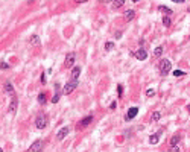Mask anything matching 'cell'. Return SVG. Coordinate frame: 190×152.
<instances>
[{"label":"cell","mask_w":190,"mask_h":152,"mask_svg":"<svg viewBox=\"0 0 190 152\" xmlns=\"http://www.w3.org/2000/svg\"><path fill=\"white\" fill-rule=\"evenodd\" d=\"M158 67H160V75H161V76H166V75L170 72L172 64H170V61H169V59H161Z\"/></svg>","instance_id":"cell-1"},{"label":"cell","mask_w":190,"mask_h":152,"mask_svg":"<svg viewBox=\"0 0 190 152\" xmlns=\"http://www.w3.org/2000/svg\"><path fill=\"white\" fill-rule=\"evenodd\" d=\"M47 123H49L47 116H46V114H40V116L37 117V120H35V128H37V129H44V128L47 126Z\"/></svg>","instance_id":"cell-2"},{"label":"cell","mask_w":190,"mask_h":152,"mask_svg":"<svg viewBox=\"0 0 190 152\" xmlns=\"http://www.w3.org/2000/svg\"><path fill=\"white\" fill-rule=\"evenodd\" d=\"M78 87V81H73V79H70V82H67L65 85H64V88H62V94H70V93H73V90Z\"/></svg>","instance_id":"cell-3"},{"label":"cell","mask_w":190,"mask_h":152,"mask_svg":"<svg viewBox=\"0 0 190 152\" xmlns=\"http://www.w3.org/2000/svg\"><path fill=\"white\" fill-rule=\"evenodd\" d=\"M91 122H93V116H87V117H84L81 122H78L76 128H78V129H85V128H87Z\"/></svg>","instance_id":"cell-4"},{"label":"cell","mask_w":190,"mask_h":152,"mask_svg":"<svg viewBox=\"0 0 190 152\" xmlns=\"http://www.w3.org/2000/svg\"><path fill=\"white\" fill-rule=\"evenodd\" d=\"M75 59H76V55H75L73 52H70V53L65 56V59H64V67H65V69H70V67L75 64Z\"/></svg>","instance_id":"cell-5"},{"label":"cell","mask_w":190,"mask_h":152,"mask_svg":"<svg viewBox=\"0 0 190 152\" xmlns=\"http://www.w3.org/2000/svg\"><path fill=\"white\" fill-rule=\"evenodd\" d=\"M17 106H18V99L12 94L11 96V103H9V108H8L9 114H15L17 113Z\"/></svg>","instance_id":"cell-6"},{"label":"cell","mask_w":190,"mask_h":152,"mask_svg":"<svg viewBox=\"0 0 190 152\" xmlns=\"http://www.w3.org/2000/svg\"><path fill=\"white\" fill-rule=\"evenodd\" d=\"M68 132H70V128H68V126H62V128L58 131L56 138H58V140H64V138L68 135Z\"/></svg>","instance_id":"cell-7"},{"label":"cell","mask_w":190,"mask_h":152,"mask_svg":"<svg viewBox=\"0 0 190 152\" xmlns=\"http://www.w3.org/2000/svg\"><path fill=\"white\" fill-rule=\"evenodd\" d=\"M137 114H138V108H137V106H132V108H129V110H128L125 120H128V122H129V120H132V119H134Z\"/></svg>","instance_id":"cell-8"},{"label":"cell","mask_w":190,"mask_h":152,"mask_svg":"<svg viewBox=\"0 0 190 152\" xmlns=\"http://www.w3.org/2000/svg\"><path fill=\"white\" fill-rule=\"evenodd\" d=\"M134 56H135L138 61H145V59L148 58V52H146L145 49H140V50H137V52L134 53Z\"/></svg>","instance_id":"cell-9"},{"label":"cell","mask_w":190,"mask_h":152,"mask_svg":"<svg viewBox=\"0 0 190 152\" xmlns=\"http://www.w3.org/2000/svg\"><path fill=\"white\" fill-rule=\"evenodd\" d=\"M43 149V140H37L32 146H29V152H37Z\"/></svg>","instance_id":"cell-10"},{"label":"cell","mask_w":190,"mask_h":152,"mask_svg":"<svg viewBox=\"0 0 190 152\" xmlns=\"http://www.w3.org/2000/svg\"><path fill=\"white\" fill-rule=\"evenodd\" d=\"M29 44H31V46H34V47L40 46V44H41L40 37H38V35H31V37H29Z\"/></svg>","instance_id":"cell-11"},{"label":"cell","mask_w":190,"mask_h":152,"mask_svg":"<svg viewBox=\"0 0 190 152\" xmlns=\"http://www.w3.org/2000/svg\"><path fill=\"white\" fill-rule=\"evenodd\" d=\"M161 134H163V131H158L157 134H152V135L149 137V143H151V144H157V143L160 141V137H161Z\"/></svg>","instance_id":"cell-12"},{"label":"cell","mask_w":190,"mask_h":152,"mask_svg":"<svg viewBox=\"0 0 190 152\" xmlns=\"http://www.w3.org/2000/svg\"><path fill=\"white\" fill-rule=\"evenodd\" d=\"M79 75H81V67H73V69H72V73H70V79L78 81Z\"/></svg>","instance_id":"cell-13"},{"label":"cell","mask_w":190,"mask_h":152,"mask_svg":"<svg viewBox=\"0 0 190 152\" xmlns=\"http://www.w3.org/2000/svg\"><path fill=\"white\" fill-rule=\"evenodd\" d=\"M55 90H56V93H55V96L52 97V103H56V102L59 100V97H61V93H59V84L55 85Z\"/></svg>","instance_id":"cell-14"},{"label":"cell","mask_w":190,"mask_h":152,"mask_svg":"<svg viewBox=\"0 0 190 152\" xmlns=\"http://www.w3.org/2000/svg\"><path fill=\"white\" fill-rule=\"evenodd\" d=\"M134 17H135V12H134L132 9H129V11L125 12V20H126V22H132Z\"/></svg>","instance_id":"cell-15"},{"label":"cell","mask_w":190,"mask_h":152,"mask_svg":"<svg viewBox=\"0 0 190 152\" xmlns=\"http://www.w3.org/2000/svg\"><path fill=\"white\" fill-rule=\"evenodd\" d=\"M125 3V0H113V9H119L122 8Z\"/></svg>","instance_id":"cell-16"},{"label":"cell","mask_w":190,"mask_h":152,"mask_svg":"<svg viewBox=\"0 0 190 152\" xmlns=\"http://www.w3.org/2000/svg\"><path fill=\"white\" fill-rule=\"evenodd\" d=\"M37 100H38V103H40V105H44V103H46V100H47L46 93H40V94H38V97H37Z\"/></svg>","instance_id":"cell-17"},{"label":"cell","mask_w":190,"mask_h":152,"mask_svg":"<svg viewBox=\"0 0 190 152\" xmlns=\"http://www.w3.org/2000/svg\"><path fill=\"white\" fill-rule=\"evenodd\" d=\"M5 91H6L9 96H12V94H14V88H12L11 82H6V84H5Z\"/></svg>","instance_id":"cell-18"},{"label":"cell","mask_w":190,"mask_h":152,"mask_svg":"<svg viewBox=\"0 0 190 152\" xmlns=\"http://www.w3.org/2000/svg\"><path fill=\"white\" fill-rule=\"evenodd\" d=\"M160 119H161V113H160V111L152 113V116H151V122H158Z\"/></svg>","instance_id":"cell-19"},{"label":"cell","mask_w":190,"mask_h":152,"mask_svg":"<svg viewBox=\"0 0 190 152\" xmlns=\"http://www.w3.org/2000/svg\"><path fill=\"white\" fill-rule=\"evenodd\" d=\"M179 138H181V137H179L178 134H176V135H173V137L170 138V146H176V144L179 143Z\"/></svg>","instance_id":"cell-20"},{"label":"cell","mask_w":190,"mask_h":152,"mask_svg":"<svg viewBox=\"0 0 190 152\" xmlns=\"http://www.w3.org/2000/svg\"><path fill=\"white\" fill-rule=\"evenodd\" d=\"M158 9H160L163 14H166V15H170V14H172V9H169L167 6H158Z\"/></svg>","instance_id":"cell-21"},{"label":"cell","mask_w":190,"mask_h":152,"mask_svg":"<svg viewBox=\"0 0 190 152\" xmlns=\"http://www.w3.org/2000/svg\"><path fill=\"white\" fill-rule=\"evenodd\" d=\"M113 49H114V43H113V41H107V43H105V50H107V52H111Z\"/></svg>","instance_id":"cell-22"},{"label":"cell","mask_w":190,"mask_h":152,"mask_svg":"<svg viewBox=\"0 0 190 152\" xmlns=\"http://www.w3.org/2000/svg\"><path fill=\"white\" fill-rule=\"evenodd\" d=\"M154 55H155V56H161V55H163V46H158V47H155V50H154Z\"/></svg>","instance_id":"cell-23"},{"label":"cell","mask_w":190,"mask_h":152,"mask_svg":"<svg viewBox=\"0 0 190 152\" xmlns=\"http://www.w3.org/2000/svg\"><path fill=\"white\" fill-rule=\"evenodd\" d=\"M146 96H148V97H154V96H155V90H154V88H148V90H146Z\"/></svg>","instance_id":"cell-24"},{"label":"cell","mask_w":190,"mask_h":152,"mask_svg":"<svg viewBox=\"0 0 190 152\" xmlns=\"http://www.w3.org/2000/svg\"><path fill=\"white\" fill-rule=\"evenodd\" d=\"M8 69H9V64H8V62H5V61L0 62V70H8Z\"/></svg>","instance_id":"cell-25"},{"label":"cell","mask_w":190,"mask_h":152,"mask_svg":"<svg viewBox=\"0 0 190 152\" xmlns=\"http://www.w3.org/2000/svg\"><path fill=\"white\" fill-rule=\"evenodd\" d=\"M163 25H164L166 28H169V26H170V19H169V17H163Z\"/></svg>","instance_id":"cell-26"},{"label":"cell","mask_w":190,"mask_h":152,"mask_svg":"<svg viewBox=\"0 0 190 152\" xmlns=\"http://www.w3.org/2000/svg\"><path fill=\"white\" fill-rule=\"evenodd\" d=\"M185 73L181 72V70H173V76H184Z\"/></svg>","instance_id":"cell-27"},{"label":"cell","mask_w":190,"mask_h":152,"mask_svg":"<svg viewBox=\"0 0 190 152\" xmlns=\"http://www.w3.org/2000/svg\"><path fill=\"white\" fill-rule=\"evenodd\" d=\"M117 91H119V97L123 96V87L122 85H117Z\"/></svg>","instance_id":"cell-28"},{"label":"cell","mask_w":190,"mask_h":152,"mask_svg":"<svg viewBox=\"0 0 190 152\" xmlns=\"http://www.w3.org/2000/svg\"><path fill=\"white\" fill-rule=\"evenodd\" d=\"M40 81H41V84H46V75H44V73H41V76H40Z\"/></svg>","instance_id":"cell-29"},{"label":"cell","mask_w":190,"mask_h":152,"mask_svg":"<svg viewBox=\"0 0 190 152\" xmlns=\"http://www.w3.org/2000/svg\"><path fill=\"white\" fill-rule=\"evenodd\" d=\"M116 106H117V102H116V100H113V102L110 103V108H111V110H114Z\"/></svg>","instance_id":"cell-30"},{"label":"cell","mask_w":190,"mask_h":152,"mask_svg":"<svg viewBox=\"0 0 190 152\" xmlns=\"http://www.w3.org/2000/svg\"><path fill=\"white\" fill-rule=\"evenodd\" d=\"M172 2H175V3H184L185 0H172Z\"/></svg>","instance_id":"cell-31"},{"label":"cell","mask_w":190,"mask_h":152,"mask_svg":"<svg viewBox=\"0 0 190 152\" xmlns=\"http://www.w3.org/2000/svg\"><path fill=\"white\" fill-rule=\"evenodd\" d=\"M101 3H110V2H113V0H99Z\"/></svg>","instance_id":"cell-32"},{"label":"cell","mask_w":190,"mask_h":152,"mask_svg":"<svg viewBox=\"0 0 190 152\" xmlns=\"http://www.w3.org/2000/svg\"><path fill=\"white\" fill-rule=\"evenodd\" d=\"M76 3H85V2H88V0H75Z\"/></svg>","instance_id":"cell-33"},{"label":"cell","mask_w":190,"mask_h":152,"mask_svg":"<svg viewBox=\"0 0 190 152\" xmlns=\"http://www.w3.org/2000/svg\"><path fill=\"white\" fill-rule=\"evenodd\" d=\"M116 38H117V40L122 38V32H117V34H116Z\"/></svg>","instance_id":"cell-34"},{"label":"cell","mask_w":190,"mask_h":152,"mask_svg":"<svg viewBox=\"0 0 190 152\" xmlns=\"http://www.w3.org/2000/svg\"><path fill=\"white\" fill-rule=\"evenodd\" d=\"M132 2H134V3H135V2H138V0H132Z\"/></svg>","instance_id":"cell-35"},{"label":"cell","mask_w":190,"mask_h":152,"mask_svg":"<svg viewBox=\"0 0 190 152\" xmlns=\"http://www.w3.org/2000/svg\"><path fill=\"white\" fill-rule=\"evenodd\" d=\"M2 150H3V149H2V147H0V152H2Z\"/></svg>","instance_id":"cell-36"}]
</instances>
